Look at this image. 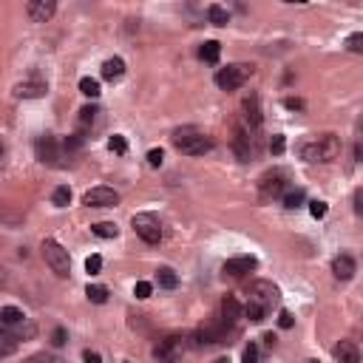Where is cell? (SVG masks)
I'll list each match as a JSON object with an SVG mask.
<instances>
[{
    "mask_svg": "<svg viewBox=\"0 0 363 363\" xmlns=\"http://www.w3.org/2000/svg\"><path fill=\"white\" fill-rule=\"evenodd\" d=\"M247 295H250V298H247V306H244L241 312H244V318H250L252 323H261V320L269 315V309L278 303L281 289H278L272 281H252Z\"/></svg>",
    "mask_w": 363,
    "mask_h": 363,
    "instance_id": "1",
    "label": "cell"
},
{
    "mask_svg": "<svg viewBox=\"0 0 363 363\" xmlns=\"http://www.w3.org/2000/svg\"><path fill=\"white\" fill-rule=\"evenodd\" d=\"M298 153H301L303 162H320V164H326V162H335L340 156V139L335 133H315V136H309V139L301 142Z\"/></svg>",
    "mask_w": 363,
    "mask_h": 363,
    "instance_id": "2",
    "label": "cell"
},
{
    "mask_svg": "<svg viewBox=\"0 0 363 363\" xmlns=\"http://www.w3.org/2000/svg\"><path fill=\"white\" fill-rule=\"evenodd\" d=\"M170 142H173V147H176L179 153H184V156H204L207 150H213V139H210L204 130L193 128V125L176 128L173 136H170Z\"/></svg>",
    "mask_w": 363,
    "mask_h": 363,
    "instance_id": "3",
    "label": "cell"
},
{
    "mask_svg": "<svg viewBox=\"0 0 363 363\" xmlns=\"http://www.w3.org/2000/svg\"><path fill=\"white\" fill-rule=\"evenodd\" d=\"M43 258H45L48 269H51L57 278H68V275H71V255H68V250H65L60 241L45 238V241H43Z\"/></svg>",
    "mask_w": 363,
    "mask_h": 363,
    "instance_id": "4",
    "label": "cell"
},
{
    "mask_svg": "<svg viewBox=\"0 0 363 363\" xmlns=\"http://www.w3.org/2000/svg\"><path fill=\"white\" fill-rule=\"evenodd\" d=\"M250 77H252V65H250V62H230L227 68H218V71H216V85H218L221 91H235V88H241Z\"/></svg>",
    "mask_w": 363,
    "mask_h": 363,
    "instance_id": "5",
    "label": "cell"
},
{
    "mask_svg": "<svg viewBox=\"0 0 363 363\" xmlns=\"http://www.w3.org/2000/svg\"><path fill=\"white\" fill-rule=\"evenodd\" d=\"M130 227L133 233L145 241V244H159L162 241V221L153 216V213H136L130 218Z\"/></svg>",
    "mask_w": 363,
    "mask_h": 363,
    "instance_id": "6",
    "label": "cell"
},
{
    "mask_svg": "<svg viewBox=\"0 0 363 363\" xmlns=\"http://www.w3.org/2000/svg\"><path fill=\"white\" fill-rule=\"evenodd\" d=\"M184 340H187L184 335H167L164 340H159V346L153 349L156 360H159V363H176V360L184 354V349H187Z\"/></svg>",
    "mask_w": 363,
    "mask_h": 363,
    "instance_id": "7",
    "label": "cell"
},
{
    "mask_svg": "<svg viewBox=\"0 0 363 363\" xmlns=\"http://www.w3.org/2000/svg\"><path fill=\"white\" fill-rule=\"evenodd\" d=\"M82 204H88V207H116V204H119V193H116L113 187L99 184V187H91V190L82 196Z\"/></svg>",
    "mask_w": 363,
    "mask_h": 363,
    "instance_id": "8",
    "label": "cell"
},
{
    "mask_svg": "<svg viewBox=\"0 0 363 363\" xmlns=\"http://www.w3.org/2000/svg\"><path fill=\"white\" fill-rule=\"evenodd\" d=\"M37 159L45 162V164H60L62 147H60V142H57L51 133H45V136L37 139Z\"/></svg>",
    "mask_w": 363,
    "mask_h": 363,
    "instance_id": "9",
    "label": "cell"
},
{
    "mask_svg": "<svg viewBox=\"0 0 363 363\" xmlns=\"http://www.w3.org/2000/svg\"><path fill=\"white\" fill-rule=\"evenodd\" d=\"M255 267H258L255 255H235V258H227V261H224V272L233 275V278H241V275L252 272Z\"/></svg>",
    "mask_w": 363,
    "mask_h": 363,
    "instance_id": "10",
    "label": "cell"
},
{
    "mask_svg": "<svg viewBox=\"0 0 363 363\" xmlns=\"http://www.w3.org/2000/svg\"><path fill=\"white\" fill-rule=\"evenodd\" d=\"M26 11H28L31 23H48L54 17V11H57V3L54 0H31L26 6Z\"/></svg>",
    "mask_w": 363,
    "mask_h": 363,
    "instance_id": "11",
    "label": "cell"
},
{
    "mask_svg": "<svg viewBox=\"0 0 363 363\" xmlns=\"http://www.w3.org/2000/svg\"><path fill=\"white\" fill-rule=\"evenodd\" d=\"M284 190H286V173H284V170H272V173L264 176V182H261V196H264V199L281 196Z\"/></svg>",
    "mask_w": 363,
    "mask_h": 363,
    "instance_id": "12",
    "label": "cell"
},
{
    "mask_svg": "<svg viewBox=\"0 0 363 363\" xmlns=\"http://www.w3.org/2000/svg\"><path fill=\"white\" fill-rule=\"evenodd\" d=\"M332 272H335L337 281H352L354 272H357V264H354V258L349 252H340V255L332 258Z\"/></svg>",
    "mask_w": 363,
    "mask_h": 363,
    "instance_id": "13",
    "label": "cell"
},
{
    "mask_svg": "<svg viewBox=\"0 0 363 363\" xmlns=\"http://www.w3.org/2000/svg\"><path fill=\"white\" fill-rule=\"evenodd\" d=\"M45 91H48V88H45L43 79H26V82L14 85V96H20V99H37V96H43Z\"/></svg>",
    "mask_w": 363,
    "mask_h": 363,
    "instance_id": "14",
    "label": "cell"
},
{
    "mask_svg": "<svg viewBox=\"0 0 363 363\" xmlns=\"http://www.w3.org/2000/svg\"><path fill=\"white\" fill-rule=\"evenodd\" d=\"M224 335H227V326L218 318V320H213V323L199 329V343H218V340H224Z\"/></svg>",
    "mask_w": 363,
    "mask_h": 363,
    "instance_id": "15",
    "label": "cell"
},
{
    "mask_svg": "<svg viewBox=\"0 0 363 363\" xmlns=\"http://www.w3.org/2000/svg\"><path fill=\"white\" fill-rule=\"evenodd\" d=\"M26 323V315H23V309H17V306H0V326L3 329H20Z\"/></svg>",
    "mask_w": 363,
    "mask_h": 363,
    "instance_id": "16",
    "label": "cell"
},
{
    "mask_svg": "<svg viewBox=\"0 0 363 363\" xmlns=\"http://www.w3.org/2000/svg\"><path fill=\"white\" fill-rule=\"evenodd\" d=\"M332 354H335L337 363H357V360H360V349H357V343H352V340H340V343L332 349Z\"/></svg>",
    "mask_w": 363,
    "mask_h": 363,
    "instance_id": "17",
    "label": "cell"
},
{
    "mask_svg": "<svg viewBox=\"0 0 363 363\" xmlns=\"http://www.w3.org/2000/svg\"><path fill=\"white\" fill-rule=\"evenodd\" d=\"M241 315H244V312H241V303H238L233 295H227V298L221 301V320H224V326L230 329Z\"/></svg>",
    "mask_w": 363,
    "mask_h": 363,
    "instance_id": "18",
    "label": "cell"
},
{
    "mask_svg": "<svg viewBox=\"0 0 363 363\" xmlns=\"http://www.w3.org/2000/svg\"><path fill=\"white\" fill-rule=\"evenodd\" d=\"M122 74H125V60L122 57H108L102 62V79L116 82V79H122Z\"/></svg>",
    "mask_w": 363,
    "mask_h": 363,
    "instance_id": "19",
    "label": "cell"
},
{
    "mask_svg": "<svg viewBox=\"0 0 363 363\" xmlns=\"http://www.w3.org/2000/svg\"><path fill=\"white\" fill-rule=\"evenodd\" d=\"M17 343H20V340H17V335L0 326V357L14 354V352H17Z\"/></svg>",
    "mask_w": 363,
    "mask_h": 363,
    "instance_id": "20",
    "label": "cell"
},
{
    "mask_svg": "<svg viewBox=\"0 0 363 363\" xmlns=\"http://www.w3.org/2000/svg\"><path fill=\"white\" fill-rule=\"evenodd\" d=\"M156 281H159L162 289H176V286H179V275H176L170 267H159V269H156Z\"/></svg>",
    "mask_w": 363,
    "mask_h": 363,
    "instance_id": "21",
    "label": "cell"
},
{
    "mask_svg": "<svg viewBox=\"0 0 363 363\" xmlns=\"http://www.w3.org/2000/svg\"><path fill=\"white\" fill-rule=\"evenodd\" d=\"M199 57H201L204 62H218V57H221V43H216V40H207V43L201 45Z\"/></svg>",
    "mask_w": 363,
    "mask_h": 363,
    "instance_id": "22",
    "label": "cell"
},
{
    "mask_svg": "<svg viewBox=\"0 0 363 363\" xmlns=\"http://www.w3.org/2000/svg\"><path fill=\"white\" fill-rule=\"evenodd\" d=\"M207 17H210V23H213V26H218V28L230 23V14H227V9H224V6H218V3H213V6L207 9Z\"/></svg>",
    "mask_w": 363,
    "mask_h": 363,
    "instance_id": "23",
    "label": "cell"
},
{
    "mask_svg": "<svg viewBox=\"0 0 363 363\" xmlns=\"http://www.w3.org/2000/svg\"><path fill=\"white\" fill-rule=\"evenodd\" d=\"M91 233L99 235V238H116L119 227L113 221H96V224H91Z\"/></svg>",
    "mask_w": 363,
    "mask_h": 363,
    "instance_id": "24",
    "label": "cell"
},
{
    "mask_svg": "<svg viewBox=\"0 0 363 363\" xmlns=\"http://www.w3.org/2000/svg\"><path fill=\"white\" fill-rule=\"evenodd\" d=\"M85 295H88L91 303H105V301H108V286H102V284H88V286H85Z\"/></svg>",
    "mask_w": 363,
    "mask_h": 363,
    "instance_id": "25",
    "label": "cell"
},
{
    "mask_svg": "<svg viewBox=\"0 0 363 363\" xmlns=\"http://www.w3.org/2000/svg\"><path fill=\"white\" fill-rule=\"evenodd\" d=\"M79 91H82L85 96L96 99V96H99V79H94V77H82V79H79Z\"/></svg>",
    "mask_w": 363,
    "mask_h": 363,
    "instance_id": "26",
    "label": "cell"
},
{
    "mask_svg": "<svg viewBox=\"0 0 363 363\" xmlns=\"http://www.w3.org/2000/svg\"><path fill=\"white\" fill-rule=\"evenodd\" d=\"M241 360H244V363H261V349H258V343H247L244 352H241Z\"/></svg>",
    "mask_w": 363,
    "mask_h": 363,
    "instance_id": "27",
    "label": "cell"
},
{
    "mask_svg": "<svg viewBox=\"0 0 363 363\" xmlns=\"http://www.w3.org/2000/svg\"><path fill=\"white\" fill-rule=\"evenodd\" d=\"M23 363H65V360H62V357H57V354H51V352H37V354L26 357Z\"/></svg>",
    "mask_w": 363,
    "mask_h": 363,
    "instance_id": "28",
    "label": "cell"
},
{
    "mask_svg": "<svg viewBox=\"0 0 363 363\" xmlns=\"http://www.w3.org/2000/svg\"><path fill=\"white\" fill-rule=\"evenodd\" d=\"M51 201H54V207H65L68 201H71V190L62 184V187H57L54 193H51Z\"/></svg>",
    "mask_w": 363,
    "mask_h": 363,
    "instance_id": "29",
    "label": "cell"
},
{
    "mask_svg": "<svg viewBox=\"0 0 363 363\" xmlns=\"http://www.w3.org/2000/svg\"><path fill=\"white\" fill-rule=\"evenodd\" d=\"M301 201H303V190H301V187L284 193V204H286L289 210H292V207H301Z\"/></svg>",
    "mask_w": 363,
    "mask_h": 363,
    "instance_id": "30",
    "label": "cell"
},
{
    "mask_svg": "<svg viewBox=\"0 0 363 363\" xmlns=\"http://www.w3.org/2000/svg\"><path fill=\"white\" fill-rule=\"evenodd\" d=\"M108 150H113V153H125V150H128L125 136H122V133H113V136L108 139Z\"/></svg>",
    "mask_w": 363,
    "mask_h": 363,
    "instance_id": "31",
    "label": "cell"
},
{
    "mask_svg": "<svg viewBox=\"0 0 363 363\" xmlns=\"http://www.w3.org/2000/svg\"><path fill=\"white\" fill-rule=\"evenodd\" d=\"M326 213H329V204H326V201H320V199L309 201V216H312V218H323Z\"/></svg>",
    "mask_w": 363,
    "mask_h": 363,
    "instance_id": "32",
    "label": "cell"
},
{
    "mask_svg": "<svg viewBox=\"0 0 363 363\" xmlns=\"http://www.w3.org/2000/svg\"><path fill=\"white\" fill-rule=\"evenodd\" d=\"M96 113H99V111H96L94 105H85V108L79 111V128H88V125L94 122V116H96Z\"/></svg>",
    "mask_w": 363,
    "mask_h": 363,
    "instance_id": "33",
    "label": "cell"
},
{
    "mask_svg": "<svg viewBox=\"0 0 363 363\" xmlns=\"http://www.w3.org/2000/svg\"><path fill=\"white\" fill-rule=\"evenodd\" d=\"M99 269H102V255H96V252L88 255V258H85V272H88V275H96Z\"/></svg>",
    "mask_w": 363,
    "mask_h": 363,
    "instance_id": "34",
    "label": "cell"
},
{
    "mask_svg": "<svg viewBox=\"0 0 363 363\" xmlns=\"http://www.w3.org/2000/svg\"><path fill=\"white\" fill-rule=\"evenodd\" d=\"M346 48H349V51H354V54H360V51H363V34H360V31H354V34L346 40Z\"/></svg>",
    "mask_w": 363,
    "mask_h": 363,
    "instance_id": "35",
    "label": "cell"
},
{
    "mask_svg": "<svg viewBox=\"0 0 363 363\" xmlns=\"http://www.w3.org/2000/svg\"><path fill=\"white\" fill-rule=\"evenodd\" d=\"M284 147H286V139H284V133H275V136L269 139V150H272L275 156H281V153H284Z\"/></svg>",
    "mask_w": 363,
    "mask_h": 363,
    "instance_id": "36",
    "label": "cell"
},
{
    "mask_svg": "<svg viewBox=\"0 0 363 363\" xmlns=\"http://www.w3.org/2000/svg\"><path fill=\"white\" fill-rule=\"evenodd\" d=\"M162 162H164V150H162V147L147 150V164H150V167H159Z\"/></svg>",
    "mask_w": 363,
    "mask_h": 363,
    "instance_id": "37",
    "label": "cell"
},
{
    "mask_svg": "<svg viewBox=\"0 0 363 363\" xmlns=\"http://www.w3.org/2000/svg\"><path fill=\"white\" fill-rule=\"evenodd\" d=\"M150 292H153V286H150L147 281H136V286H133V295H136V298L145 301V298H150Z\"/></svg>",
    "mask_w": 363,
    "mask_h": 363,
    "instance_id": "38",
    "label": "cell"
},
{
    "mask_svg": "<svg viewBox=\"0 0 363 363\" xmlns=\"http://www.w3.org/2000/svg\"><path fill=\"white\" fill-rule=\"evenodd\" d=\"M292 323H295V318H292V312H286V309H281V312H278V326H281V329H289Z\"/></svg>",
    "mask_w": 363,
    "mask_h": 363,
    "instance_id": "39",
    "label": "cell"
},
{
    "mask_svg": "<svg viewBox=\"0 0 363 363\" xmlns=\"http://www.w3.org/2000/svg\"><path fill=\"white\" fill-rule=\"evenodd\" d=\"M82 360H85V363H102V354H99L96 349H85V352H82Z\"/></svg>",
    "mask_w": 363,
    "mask_h": 363,
    "instance_id": "40",
    "label": "cell"
},
{
    "mask_svg": "<svg viewBox=\"0 0 363 363\" xmlns=\"http://www.w3.org/2000/svg\"><path fill=\"white\" fill-rule=\"evenodd\" d=\"M51 343H54V346H62V343H65V329H62V326H57V329H54Z\"/></svg>",
    "mask_w": 363,
    "mask_h": 363,
    "instance_id": "41",
    "label": "cell"
},
{
    "mask_svg": "<svg viewBox=\"0 0 363 363\" xmlns=\"http://www.w3.org/2000/svg\"><path fill=\"white\" fill-rule=\"evenodd\" d=\"M284 105H286V108H292V111L303 108V102H301V99H292V96H289V99H284Z\"/></svg>",
    "mask_w": 363,
    "mask_h": 363,
    "instance_id": "42",
    "label": "cell"
},
{
    "mask_svg": "<svg viewBox=\"0 0 363 363\" xmlns=\"http://www.w3.org/2000/svg\"><path fill=\"white\" fill-rule=\"evenodd\" d=\"M216 363H230V357H218V360H216Z\"/></svg>",
    "mask_w": 363,
    "mask_h": 363,
    "instance_id": "43",
    "label": "cell"
},
{
    "mask_svg": "<svg viewBox=\"0 0 363 363\" xmlns=\"http://www.w3.org/2000/svg\"><path fill=\"white\" fill-rule=\"evenodd\" d=\"M0 281H3V269H0Z\"/></svg>",
    "mask_w": 363,
    "mask_h": 363,
    "instance_id": "44",
    "label": "cell"
},
{
    "mask_svg": "<svg viewBox=\"0 0 363 363\" xmlns=\"http://www.w3.org/2000/svg\"><path fill=\"white\" fill-rule=\"evenodd\" d=\"M125 363H130V360H125Z\"/></svg>",
    "mask_w": 363,
    "mask_h": 363,
    "instance_id": "45",
    "label": "cell"
},
{
    "mask_svg": "<svg viewBox=\"0 0 363 363\" xmlns=\"http://www.w3.org/2000/svg\"><path fill=\"white\" fill-rule=\"evenodd\" d=\"M309 363H315V360H309Z\"/></svg>",
    "mask_w": 363,
    "mask_h": 363,
    "instance_id": "46",
    "label": "cell"
}]
</instances>
